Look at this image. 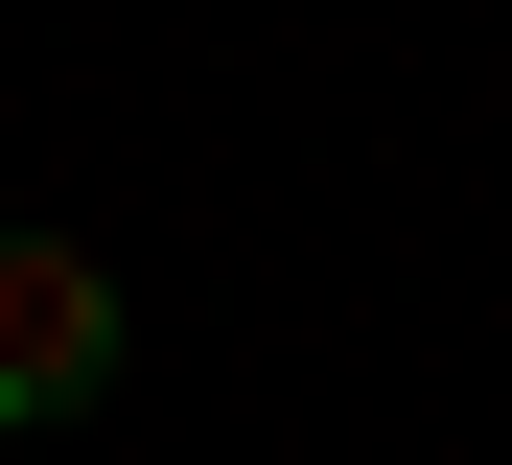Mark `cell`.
<instances>
[{
  "label": "cell",
  "mask_w": 512,
  "mask_h": 465,
  "mask_svg": "<svg viewBox=\"0 0 512 465\" xmlns=\"http://www.w3.org/2000/svg\"><path fill=\"white\" fill-rule=\"evenodd\" d=\"M117 396V279L70 256V233H0V442H47V419H94Z\"/></svg>",
  "instance_id": "1"
}]
</instances>
